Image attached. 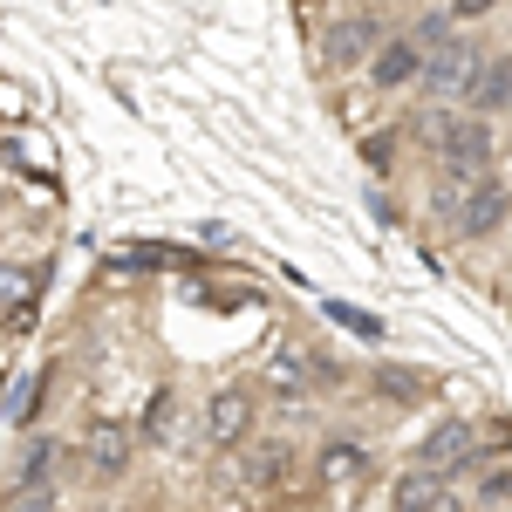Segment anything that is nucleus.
I'll list each match as a JSON object with an SVG mask.
<instances>
[{"mask_svg":"<svg viewBox=\"0 0 512 512\" xmlns=\"http://www.w3.org/2000/svg\"><path fill=\"white\" fill-rule=\"evenodd\" d=\"M492 151H499L492 123H485V117H465V110H458L451 137H444V151H437V171H444L458 192H472V185H485V178H492Z\"/></svg>","mask_w":512,"mask_h":512,"instance_id":"nucleus-1","label":"nucleus"},{"mask_svg":"<svg viewBox=\"0 0 512 512\" xmlns=\"http://www.w3.org/2000/svg\"><path fill=\"white\" fill-rule=\"evenodd\" d=\"M485 69V55H478V41H465V35H451L444 48H431L424 55V96H431L437 110H458L465 103V89H472V76Z\"/></svg>","mask_w":512,"mask_h":512,"instance_id":"nucleus-2","label":"nucleus"},{"mask_svg":"<svg viewBox=\"0 0 512 512\" xmlns=\"http://www.w3.org/2000/svg\"><path fill=\"white\" fill-rule=\"evenodd\" d=\"M506 219H512V185H499V178L451 198V239H492Z\"/></svg>","mask_w":512,"mask_h":512,"instance_id":"nucleus-3","label":"nucleus"},{"mask_svg":"<svg viewBox=\"0 0 512 512\" xmlns=\"http://www.w3.org/2000/svg\"><path fill=\"white\" fill-rule=\"evenodd\" d=\"M130 458H137V431L123 424V417H96L89 431H82V465L96 485H117L130 472Z\"/></svg>","mask_w":512,"mask_h":512,"instance_id":"nucleus-4","label":"nucleus"},{"mask_svg":"<svg viewBox=\"0 0 512 512\" xmlns=\"http://www.w3.org/2000/svg\"><path fill=\"white\" fill-rule=\"evenodd\" d=\"M383 41H390L383 14L355 7V14H342V21L328 28V62H335V69H369V55H376Z\"/></svg>","mask_w":512,"mask_h":512,"instance_id":"nucleus-5","label":"nucleus"},{"mask_svg":"<svg viewBox=\"0 0 512 512\" xmlns=\"http://www.w3.org/2000/svg\"><path fill=\"white\" fill-rule=\"evenodd\" d=\"M369 82H376L383 96H403V89L424 82V48L410 41V28H390V41L369 55Z\"/></svg>","mask_w":512,"mask_h":512,"instance_id":"nucleus-6","label":"nucleus"},{"mask_svg":"<svg viewBox=\"0 0 512 512\" xmlns=\"http://www.w3.org/2000/svg\"><path fill=\"white\" fill-rule=\"evenodd\" d=\"M390 512H465V499H458V485L444 472H403L390 478Z\"/></svg>","mask_w":512,"mask_h":512,"instance_id":"nucleus-7","label":"nucleus"},{"mask_svg":"<svg viewBox=\"0 0 512 512\" xmlns=\"http://www.w3.org/2000/svg\"><path fill=\"white\" fill-rule=\"evenodd\" d=\"M253 417H260V403H253V390H239V383H226V390H212V403H205V437L212 444H246L253 437Z\"/></svg>","mask_w":512,"mask_h":512,"instance_id":"nucleus-8","label":"nucleus"},{"mask_svg":"<svg viewBox=\"0 0 512 512\" xmlns=\"http://www.w3.org/2000/svg\"><path fill=\"white\" fill-rule=\"evenodd\" d=\"M458 110H465V117H512L506 110V55H499V62H485V69H478L472 76V89H465V103H458Z\"/></svg>","mask_w":512,"mask_h":512,"instance_id":"nucleus-9","label":"nucleus"},{"mask_svg":"<svg viewBox=\"0 0 512 512\" xmlns=\"http://www.w3.org/2000/svg\"><path fill=\"white\" fill-rule=\"evenodd\" d=\"M62 458H69V444H55V437H35V444L21 451V465H14V485H55Z\"/></svg>","mask_w":512,"mask_h":512,"instance_id":"nucleus-10","label":"nucleus"},{"mask_svg":"<svg viewBox=\"0 0 512 512\" xmlns=\"http://www.w3.org/2000/svg\"><path fill=\"white\" fill-rule=\"evenodd\" d=\"M362 472H369V458H362L355 444H328V451H321V485L355 492V485H362Z\"/></svg>","mask_w":512,"mask_h":512,"instance_id":"nucleus-11","label":"nucleus"},{"mask_svg":"<svg viewBox=\"0 0 512 512\" xmlns=\"http://www.w3.org/2000/svg\"><path fill=\"white\" fill-rule=\"evenodd\" d=\"M465 451H472V431H465V424H437V431L424 437V444H417V458H424V472H437L444 458H465Z\"/></svg>","mask_w":512,"mask_h":512,"instance_id":"nucleus-12","label":"nucleus"},{"mask_svg":"<svg viewBox=\"0 0 512 512\" xmlns=\"http://www.w3.org/2000/svg\"><path fill=\"white\" fill-rule=\"evenodd\" d=\"M451 35H458V21H451V7H431V14H417V21H410V41H417L424 55H431V48H444Z\"/></svg>","mask_w":512,"mask_h":512,"instance_id":"nucleus-13","label":"nucleus"},{"mask_svg":"<svg viewBox=\"0 0 512 512\" xmlns=\"http://www.w3.org/2000/svg\"><path fill=\"white\" fill-rule=\"evenodd\" d=\"M0 512H62V485H14Z\"/></svg>","mask_w":512,"mask_h":512,"instance_id":"nucleus-14","label":"nucleus"},{"mask_svg":"<svg viewBox=\"0 0 512 512\" xmlns=\"http://www.w3.org/2000/svg\"><path fill=\"white\" fill-rule=\"evenodd\" d=\"M35 396H41V376H21V383H14V390L0 396V417H7V424H14V431H21V424H28V417H35Z\"/></svg>","mask_w":512,"mask_h":512,"instance_id":"nucleus-15","label":"nucleus"},{"mask_svg":"<svg viewBox=\"0 0 512 512\" xmlns=\"http://www.w3.org/2000/svg\"><path fill=\"white\" fill-rule=\"evenodd\" d=\"M267 390H308V369H301V355L294 349H274V362H267Z\"/></svg>","mask_w":512,"mask_h":512,"instance_id":"nucleus-16","label":"nucleus"},{"mask_svg":"<svg viewBox=\"0 0 512 512\" xmlns=\"http://www.w3.org/2000/svg\"><path fill=\"white\" fill-rule=\"evenodd\" d=\"M246 472H253L246 485H260V492H274V485H287V478H280V472H287V458H280V451H253V458H246Z\"/></svg>","mask_w":512,"mask_h":512,"instance_id":"nucleus-17","label":"nucleus"},{"mask_svg":"<svg viewBox=\"0 0 512 512\" xmlns=\"http://www.w3.org/2000/svg\"><path fill=\"white\" fill-rule=\"evenodd\" d=\"M506 0H451V21L465 28V21H485V14H499Z\"/></svg>","mask_w":512,"mask_h":512,"instance_id":"nucleus-18","label":"nucleus"},{"mask_svg":"<svg viewBox=\"0 0 512 512\" xmlns=\"http://www.w3.org/2000/svg\"><path fill=\"white\" fill-rule=\"evenodd\" d=\"M328 315L342 321V328H362V335H383V321H369V315H362V308H349V301H335Z\"/></svg>","mask_w":512,"mask_h":512,"instance_id":"nucleus-19","label":"nucleus"},{"mask_svg":"<svg viewBox=\"0 0 512 512\" xmlns=\"http://www.w3.org/2000/svg\"><path fill=\"white\" fill-rule=\"evenodd\" d=\"M376 390L390 396V403H410V396H417V376H383V383H376Z\"/></svg>","mask_w":512,"mask_h":512,"instance_id":"nucleus-20","label":"nucleus"},{"mask_svg":"<svg viewBox=\"0 0 512 512\" xmlns=\"http://www.w3.org/2000/svg\"><path fill=\"white\" fill-rule=\"evenodd\" d=\"M506 110H512V55H506Z\"/></svg>","mask_w":512,"mask_h":512,"instance_id":"nucleus-21","label":"nucleus"},{"mask_svg":"<svg viewBox=\"0 0 512 512\" xmlns=\"http://www.w3.org/2000/svg\"><path fill=\"white\" fill-rule=\"evenodd\" d=\"M506 287H512V274H506Z\"/></svg>","mask_w":512,"mask_h":512,"instance_id":"nucleus-22","label":"nucleus"}]
</instances>
